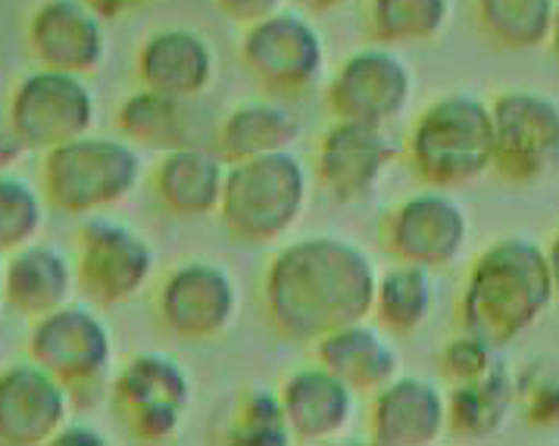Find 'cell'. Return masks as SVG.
<instances>
[{
    "label": "cell",
    "mask_w": 559,
    "mask_h": 446,
    "mask_svg": "<svg viewBox=\"0 0 559 446\" xmlns=\"http://www.w3.org/2000/svg\"><path fill=\"white\" fill-rule=\"evenodd\" d=\"M141 154L126 137L82 134L45 150L41 197L69 216H91L126 201L141 181Z\"/></svg>",
    "instance_id": "5b68a950"
},
{
    "label": "cell",
    "mask_w": 559,
    "mask_h": 446,
    "mask_svg": "<svg viewBox=\"0 0 559 446\" xmlns=\"http://www.w3.org/2000/svg\"><path fill=\"white\" fill-rule=\"evenodd\" d=\"M491 169L500 179L532 184L559 169V107L535 91H507L491 107Z\"/></svg>",
    "instance_id": "30bf717a"
},
{
    "label": "cell",
    "mask_w": 559,
    "mask_h": 446,
    "mask_svg": "<svg viewBox=\"0 0 559 446\" xmlns=\"http://www.w3.org/2000/svg\"><path fill=\"white\" fill-rule=\"evenodd\" d=\"M557 3H559V0H557Z\"/></svg>",
    "instance_id": "60d3db41"
},
{
    "label": "cell",
    "mask_w": 559,
    "mask_h": 446,
    "mask_svg": "<svg viewBox=\"0 0 559 446\" xmlns=\"http://www.w3.org/2000/svg\"><path fill=\"white\" fill-rule=\"evenodd\" d=\"M547 45H550V50L557 53V60H559V3H557V13H554V25H550V35H547Z\"/></svg>",
    "instance_id": "f35d334b"
},
{
    "label": "cell",
    "mask_w": 559,
    "mask_h": 446,
    "mask_svg": "<svg viewBox=\"0 0 559 446\" xmlns=\"http://www.w3.org/2000/svg\"><path fill=\"white\" fill-rule=\"evenodd\" d=\"M493 347H488L485 340H478V337L463 335L456 337V340H450L448 347H444V353H441V369H444V375L450 378V384H456V381H469L478 378L481 372H488L493 362Z\"/></svg>",
    "instance_id": "d6a6232c"
},
{
    "label": "cell",
    "mask_w": 559,
    "mask_h": 446,
    "mask_svg": "<svg viewBox=\"0 0 559 446\" xmlns=\"http://www.w3.org/2000/svg\"><path fill=\"white\" fill-rule=\"evenodd\" d=\"M75 293L72 260L57 246L25 244L10 253L0 275V297L3 303L28 322L53 313Z\"/></svg>",
    "instance_id": "44dd1931"
},
{
    "label": "cell",
    "mask_w": 559,
    "mask_h": 446,
    "mask_svg": "<svg viewBox=\"0 0 559 446\" xmlns=\"http://www.w3.org/2000/svg\"><path fill=\"white\" fill-rule=\"evenodd\" d=\"M431 313V278L426 266L397 263L376 281L372 315L376 328L388 335H413Z\"/></svg>",
    "instance_id": "4316f807"
},
{
    "label": "cell",
    "mask_w": 559,
    "mask_h": 446,
    "mask_svg": "<svg viewBox=\"0 0 559 446\" xmlns=\"http://www.w3.org/2000/svg\"><path fill=\"white\" fill-rule=\"evenodd\" d=\"M481 32L503 50L547 45L557 0H475Z\"/></svg>",
    "instance_id": "f1b7e54d"
},
{
    "label": "cell",
    "mask_w": 559,
    "mask_h": 446,
    "mask_svg": "<svg viewBox=\"0 0 559 446\" xmlns=\"http://www.w3.org/2000/svg\"><path fill=\"white\" fill-rule=\"evenodd\" d=\"M307 206V172L292 150L225 166L219 222L238 244H275Z\"/></svg>",
    "instance_id": "277c9868"
},
{
    "label": "cell",
    "mask_w": 559,
    "mask_h": 446,
    "mask_svg": "<svg viewBox=\"0 0 559 446\" xmlns=\"http://www.w3.org/2000/svg\"><path fill=\"white\" fill-rule=\"evenodd\" d=\"M394 157L397 150L384 129L332 119L316 144V179L332 201H366Z\"/></svg>",
    "instance_id": "2e32d148"
},
{
    "label": "cell",
    "mask_w": 559,
    "mask_h": 446,
    "mask_svg": "<svg viewBox=\"0 0 559 446\" xmlns=\"http://www.w3.org/2000/svg\"><path fill=\"white\" fill-rule=\"evenodd\" d=\"M225 162L198 144L166 150L151 172V194L163 213L176 219H201L216 213L223 194Z\"/></svg>",
    "instance_id": "7402d4cb"
},
{
    "label": "cell",
    "mask_w": 559,
    "mask_h": 446,
    "mask_svg": "<svg viewBox=\"0 0 559 446\" xmlns=\"http://www.w3.org/2000/svg\"><path fill=\"white\" fill-rule=\"evenodd\" d=\"M28 359L63 384L69 402L91 406L110 387L112 337L82 303H63L28 328Z\"/></svg>",
    "instance_id": "8992f818"
},
{
    "label": "cell",
    "mask_w": 559,
    "mask_h": 446,
    "mask_svg": "<svg viewBox=\"0 0 559 446\" xmlns=\"http://www.w3.org/2000/svg\"><path fill=\"white\" fill-rule=\"evenodd\" d=\"M448 427L463 437H488L507 422L515 406V372L503 359H493L491 369L478 378L456 381L450 387Z\"/></svg>",
    "instance_id": "484cf974"
},
{
    "label": "cell",
    "mask_w": 559,
    "mask_h": 446,
    "mask_svg": "<svg viewBox=\"0 0 559 446\" xmlns=\"http://www.w3.org/2000/svg\"><path fill=\"white\" fill-rule=\"evenodd\" d=\"M554 300L547 253L532 241L507 238L472 263L456 313L466 335L497 350L528 332Z\"/></svg>",
    "instance_id": "7a4b0ae2"
},
{
    "label": "cell",
    "mask_w": 559,
    "mask_h": 446,
    "mask_svg": "<svg viewBox=\"0 0 559 446\" xmlns=\"http://www.w3.org/2000/svg\"><path fill=\"white\" fill-rule=\"evenodd\" d=\"M547 253V266H550V281H554V297L559 300V234L554 238V244L550 250H544Z\"/></svg>",
    "instance_id": "74e56055"
},
{
    "label": "cell",
    "mask_w": 559,
    "mask_h": 446,
    "mask_svg": "<svg viewBox=\"0 0 559 446\" xmlns=\"http://www.w3.org/2000/svg\"><path fill=\"white\" fill-rule=\"evenodd\" d=\"M310 347H313L316 362L344 381L354 394H376L388 381L401 375L397 353L381 337L379 328L366 322H354L337 332H329Z\"/></svg>",
    "instance_id": "603a6c76"
},
{
    "label": "cell",
    "mask_w": 559,
    "mask_h": 446,
    "mask_svg": "<svg viewBox=\"0 0 559 446\" xmlns=\"http://www.w3.org/2000/svg\"><path fill=\"white\" fill-rule=\"evenodd\" d=\"M304 13H335L347 0H294Z\"/></svg>",
    "instance_id": "8d00e7d4"
},
{
    "label": "cell",
    "mask_w": 559,
    "mask_h": 446,
    "mask_svg": "<svg viewBox=\"0 0 559 446\" xmlns=\"http://www.w3.org/2000/svg\"><path fill=\"white\" fill-rule=\"evenodd\" d=\"M448 427V402L426 378L397 375L372 394L369 441L379 446H426Z\"/></svg>",
    "instance_id": "d6986e66"
},
{
    "label": "cell",
    "mask_w": 559,
    "mask_h": 446,
    "mask_svg": "<svg viewBox=\"0 0 559 446\" xmlns=\"http://www.w3.org/2000/svg\"><path fill=\"white\" fill-rule=\"evenodd\" d=\"M238 313V290L228 268L216 263H181L154 290V315L163 332L188 343H206L228 332Z\"/></svg>",
    "instance_id": "7c38bea8"
},
{
    "label": "cell",
    "mask_w": 559,
    "mask_h": 446,
    "mask_svg": "<svg viewBox=\"0 0 559 446\" xmlns=\"http://www.w3.org/2000/svg\"><path fill=\"white\" fill-rule=\"evenodd\" d=\"M219 441L241 446L294 444L278 394L263 390V387L238 394L235 406L225 412L223 424H219Z\"/></svg>",
    "instance_id": "f546056e"
},
{
    "label": "cell",
    "mask_w": 559,
    "mask_h": 446,
    "mask_svg": "<svg viewBox=\"0 0 559 446\" xmlns=\"http://www.w3.org/2000/svg\"><path fill=\"white\" fill-rule=\"evenodd\" d=\"M354 390L319 362L292 372L278 387V402L292 441L319 444L341 434L354 419Z\"/></svg>",
    "instance_id": "ffe728a7"
},
{
    "label": "cell",
    "mask_w": 559,
    "mask_h": 446,
    "mask_svg": "<svg viewBox=\"0 0 559 446\" xmlns=\"http://www.w3.org/2000/svg\"><path fill=\"white\" fill-rule=\"evenodd\" d=\"M112 415L132 431L134 441L163 444L179 431L191 402V381L176 359L134 353L110 378Z\"/></svg>",
    "instance_id": "8fae6325"
},
{
    "label": "cell",
    "mask_w": 559,
    "mask_h": 446,
    "mask_svg": "<svg viewBox=\"0 0 559 446\" xmlns=\"http://www.w3.org/2000/svg\"><path fill=\"white\" fill-rule=\"evenodd\" d=\"M376 281V266L357 244L344 238H304L266 263L260 306L272 332L297 343H316L329 332L372 315Z\"/></svg>",
    "instance_id": "6da1fadb"
},
{
    "label": "cell",
    "mask_w": 559,
    "mask_h": 446,
    "mask_svg": "<svg viewBox=\"0 0 559 446\" xmlns=\"http://www.w3.org/2000/svg\"><path fill=\"white\" fill-rule=\"evenodd\" d=\"M241 67L272 100L307 97L325 72V41L300 10H275L247 25L238 45Z\"/></svg>",
    "instance_id": "52a82bcc"
},
{
    "label": "cell",
    "mask_w": 559,
    "mask_h": 446,
    "mask_svg": "<svg viewBox=\"0 0 559 446\" xmlns=\"http://www.w3.org/2000/svg\"><path fill=\"white\" fill-rule=\"evenodd\" d=\"M297 134V119L282 100H241L219 119L213 132V154L231 166L275 150H292Z\"/></svg>",
    "instance_id": "cb8c5ba5"
},
{
    "label": "cell",
    "mask_w": 559,
    "mask_h": 446,
    "mask_svg": "<svg viewBox=\"0 0 559 446\" xmlns=\"http://www.w3.org/2000/svg\"><path fill=\"white\" fill-rule=\"evenodd\" d=\"M0 275H3V266H0ZM0 303H3V297H0Z\"/></svg>",
    "instance_id": "ab89813d"
},
{
    "label": "cell",
    "mask_w": 559,
    "mask_h": 446,
    "mask_svg": "<svg viewBox=\"0 0 559 446\" xmlns=\"http://www.w3.org/2000/svg\"><path fill=\"white\" fill-rule=\"evenodd\" d=\"M466 244V213L448 194L426 191L391 206L379 222V246L397 263L448 266Z\"/></svg>",
    "instance_id": "9a60e30c"
},
{
    "label": "cell",
    "mask_w": 559,
    "mask_h": 446,
    "mask_svg": "<svg viewBox=\"0 0 559 446\" xmlns=\"http://www.w3.org/2000/svg\"><path fill=\"white\" fill-rule=\"evenodd\" d=\"M191 122V100H179L141 85L116 107L119 134L134 147H154L163 154L194 144Z\"/></svg>",
    "instance_id": "d4e9b609"
},
{
    "label": "cell",
    "mask_w": 559,
    "mask_h": 446,
    "mask_svg": "<svg viewBox=\"0 0 559 446\" xmlns=\"http://www.w3.org/2000/svg\"><path fill=\"white\" fill-rule=\"evenodd\" d=\"M50 444H107V437H104L100 431H91L85 422H67L57 434H53Z\"/></svg>",
    "instance_id": "e575fe53"
},
{
    "label": "cell",
    "mask_w": 559,
    "mask_h": 446,
    "mask_svg": "<svg viewBox=\"0 0 559 446\" xmlns=\"http://www.w3.org/2000/svg\"><path fill=\"white\" fill-rule=\"evenodd\" d=\"M67 415L69 394L41 365L28 359L0 369V444H50Z\"/></svg>",
    "instance_id": "e0dca14e"
},
{
    "label": "cell",
    "mask_w": 559,
    "mask_h": 446,
    "mask_svg": "<svg viewBox=\"0 0 559 446\" xmlns=\"http://www.w3.org/2000/svg\"><path fill=\"white\" fill-rule=\"evenodd\" d=\"M134 79L141 88L194 100L206 94L216 79V53L194 28H157L134 50Z\"/></svg>",
    "instance_id": "ac0fdd59"
},
{
    "label": "cell",
    "mask_w": 559,
    "mask_h": 446,
    "mask_svg": "<svg viewBox=\"0 0 559 446\" xmlns=\"http://www.w3.org/2000/svg\"><path fill=\"white\" fill-rule=\"evenodd\" d=\"M413 94V75L394 47L369 45L354 50L325 85V110L341 122L384 129Z\"/></svg>",
    "instance_id": "4fadbf2b"
},
{
    "label": "cell",
    "mask_w": 559,
    "mask_h": 446,
    "mask_svg": "<svg viewBox=\"0 0 559 446\" xmlns=\"http://www.w3.org/2000/svg\"><path fill=\"white\" fill-rule=\"evenodd\" d=\"M515 402L535 427H559V362L535 359L515 372Z\"/></svg>",
    "instance_id": "1f68e13d"
},
{
    "label": "cell",
    "mask_w": 559,
    "mask_h": 446,
    "mask_svg": "<svg viewBox=\"0 0 559 446\" xmlns=\"http://www.w3.org/2000/svg\"><path fill=\"white\" fill-rule=\"evenodd\" d=\"M23 38L41 69L91 75L107 60V20L88 0H38L25 16Z\"/></svg>",
    "instance_id": "5bb4252c"
},
{
    "label": "cell",
    "mask_w": 559,
    "mask_h": 446,
    "mask_svg": "<svg viewBox=\"0 0 559 446\" xmlns=\"http://www.w3.org/2000/svg\"><path fill=\"white\" fill-rule=\"evenodd\" d=\"M213 3L228 23L241 25V28L260 23V20H266L275 10L285 7V0H213Z\"/></svg>",
    "instance_id": "836d02e7"
},
{
    "label": "cell",
    "mask_w": 559,
    "mask_h": 446,
    "mask_svg": "<svg viewBox=\"0 0 559 446\" xmlns=\"http://www.w3.org/2000/svg\"><path fill=\"white\" fill-rule=\"evenodd\" d=\"M45 225V197L10 172H0V256H10L38 238Z\"/></svg>",
    "instance_id": "4dcf8cb0"
},
{
    "label": "cell",
    "mask_w": 559,
    "mask_h": 446,
    "mask_svg": "<svg viewBox=\"0 0 559 446\" xmlns=\"http://www.w3.org/2000/svg\"><path fill=\"white\" fill-rule=\"evenodd\" d=\"M94 91L85 75L35 69L23 75L7 100V129L25 150H50L94 129Z\"/></svg>",
    "instance_id": "9c48e42d"
},
{
    "label": "cell",
    "mask_w": 559,
    "mask_h": 446,
    "mask_svg": "<svg viewBox=\"0 0 559 446\" xmlns=\"http://www.w3.org/2000/svg\"><path fill=\"white\" fill-rule=\"evenodd\" d=\"M450 0H366V28L376 45L403 47L444 32Z\"/></svg>",
    "instance_id": "83f0119b"
},
{
    "label": "cell",
    "mask_w": 559,
    "mask_h": 446,
    "mask_svg": "<svg viewBox=\"0 0 559 446\" xmlns=\"http://www.w3.org/2000/svg\"><path fill=\"white\" fill-rule=\"evenodd\" d=\"M75 293L91 306L134 300L154 275V250L129 225L100 213L85 216L72 234Z\"/></svg>",
    "instance_id": "ba28073f"
},
{
    "label": "cell",
    "mask_w": 559,
    "mask_h": 446,
    "mask_svg": "<svg viewBox=\"0 0 559 446\" xmlns=\"http://www.w3.org/2000/svg\"><path fill=\"white\" fill-rule=\"evenodd\" d=\"M88 3L104 20H119V16H129V13L154 3V0H88Z\"/></svg>",
    "instance_id": "d590c367"
},
{
    "label": "cell",
    "mask_w": 559,
    "mask_h": 446,
    "mask_svg": "<svg viewBox=\"0 0 559 446\" xmlns=\"http://www.w3.org/2000/svg\"><path fill=\"white\" fill-rule=\"evenodd\" d=\"M491 110L469 94H444L416 116L403 159L431 188H453L491 169Z\"/></svg>",
    "instance_id": "3957f363"
}]
</instances>
